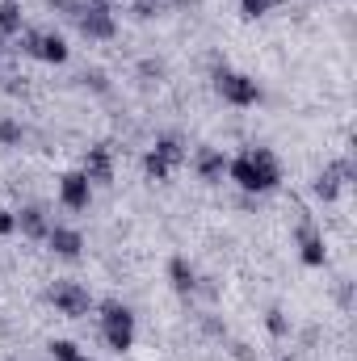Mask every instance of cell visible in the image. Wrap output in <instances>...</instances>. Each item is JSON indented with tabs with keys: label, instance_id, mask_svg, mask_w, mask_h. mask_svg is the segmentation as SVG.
<instances>
[{
	"label": "cell",
	"instance_id": "obj_1",
	"mask_svg": "<svg viewBox=\"0 0 357 361\" xmlns=\"http://www.w3.org/2000/svg\"><path fill=\"white\" fill-rule=\"evenodd\" d=\"M227 177L236 180L244 193H269L282 185V164L269 147H248L236 160H227Z\"/></svg>",
	"mask_w": 357,
	"mask_h": 361
},
{
	"label": "cell",
	"instance_id": "obj_2",
	"mask_svg": "<svg viewBox=\"0 0 357 361\" xmlns=\"http://www.w3.org/2000/svg\"><path fill=\"white\" fill-rule=\"evenodd\" d=\"M101 336H105V345L114 353H131L135 349V315H131V307L105 302L101 307Z\"/></svg>",
	"mask_w": 357,
	"mask_h": 361
},
{
	"label": "cell",
	"instance_id": "obj_3",
	"mask_svg": "<svg viewBox=\"0 0 357 361\" xmlns=\"http://www.w3.org/2000/svg\"><path fill=\"white\" fill-rule=\"evenodd\" d=\"M51 302H55V311H59L63 319H85V315L92 311V294L80 286V281H55Z\"/></svg>",
	"mask_w": 357,
	"mask_h": 361
},
{
	"label": "cell",
	"instance_id": "obj_4",
	"mask_svg": "<svg viewBox=\"0 0 357 361\" xmlns=\"http://www.w3.org/2000/svg\"><path fill=\"white\" fill-rule=\"evenodd\" d=\"M214 85H219V97L227 101V105H257L261 101V89H257V80L253 76H240V72H227V68H219L214 72Z\"/></svg>",
	"mask_w": 357,
	"mask_h": 361
},
{
	"label": "cell",
	"instance_id": "obj_5",
	"mask_svg": "<svg viewBox=\"0 0 357 361\" xmlns=\"http://www.w3.org/2000/svg\"><path fill=\"white\" fill-rule=\"evenodd\" d=\"M25 55L42 63H68V42L59 34H25Z\"/></svg>",
	"mask_w": 357,
	"mask_h": 361
},
{
	"label": "cell",
	"instance_id": "obj_6",
	"mask_svg": "<svg viewBox=\"0 0 357 361\" xmlns=\"http://www.w3.org/2000/svg\"><path fill=\"white\" fill-rule=\"evenodd\" d=\"M59 202H63L68 210H89L92 180L85 177V173H63V180H59Z\"/></svg>",
	"mask_w": 357,
	"mask_h": 361
},
{
	"label": "cell",
	"instance_id": "obj_7",
	"mask_svg": "<svg viewBox=\"0 0 357 361\" xmlns=\"http://www.w3.org/2000/svg\"><path fill=\"white\" fill-rule=\"evenodd\" d=\"M80 30H85L89 38H114L118 21H114V13H109V4H105V0H92L89 13L80 17Z\"/></svg>",
	"mask_w": 357,
	"mask_h": 361
},
{
	"label": "cell",
	"instance_id": "obj_8",
	"mask_svg": "<svg viewBox=\"0 0 357 361\" xmlns=\"http://www.w3.org/2000/svg\"><path fill=\"white\" fill-rule=\"evenodd\" d=\"M92 185H109L114 180V156H109V147L105 143H97L89 147V156H85V169H80Z\"/></svg>",
	"mask_w": 357,
	"mask_h": 361
},
{
	"label": "cell",
	"instance_id": "obj_9",
	"mask_svg": "<svg viewBox=\"0 0 357 361\" xmlns=\"http://www.w3.org/2000/svg\"><path fill=\"white\" fill-rule=\"evenodd\" d=\"M47 244H51L59 257H68V261H76V257L85 252V235H80L76 227H51V231H47Z\"/></svg>",
	"mask_w": 357,
	"mask_h": 361
},
{
	"label": "cell",
	"instance_id": "obj_10",
	"mask_svg": "<svg viewBox=\"0 0 357 361\" xmlns=\"http://www.w3.org/2000/svg\"><path fill=\"white\" fill-rule=\"evenodd\" d=\"M198 177L206 180V185H219V180L227 177V156H223L219 147L198 152Z\"/></svg>",
	"mask_w": 357,
	"mask_h": 361
},
{
	"label": "cell",
	"instance_id": "obj_11",
	"mask_svg": "<svg viewBox=\"0 0 357 361\" xmlns=\"http://www.w3.org/2000/svg\"><path fill=\"white\" fill-rule=\"evenodd\" d=\"M298 248H303V265H307V269H320V265L328 261L324 235H315L311 227H303V235H298Z\"/></svg>",
	"mask_w": 357,
	"mask_h": 361
},
{
	"label": "cell",
	"instance_id": "obj_12",
	"mask_svg": "<svg viewBox=\"0 0 357 361\" xmlns=\"http://www.w3.org/2000/svg\"><path fill=\"white\" fill-rule=\"evenodd\" d=\"M17 231H21V235H30V240H47L51 223H47V214H42L38 206H25V210L17 214Z\"/></svg>",
	"mask_w": 357,
	"mask_h": 361
},
{
	"label": "cell",
	"instance_id": "obj_13",
	"mask_svg": "<svg viewBox=\"0 0 357 361\" xmlns=\"http://www.w3.org/2000/svg\"><path fill=\"white\" fill-rule=\"evenodd\" d=\"M169 281H173L177 294H189V290L198 286V273H193V265H189L185 257H173V261H169Z\"/></svg>",
	"mask_w": 357,
	"mask_h": 361
},
{
	"label": "cell",
	"instance_id": "obj_14",
	"mask_svg": "<svg viewBox=\"0 0 357 361\" xmlns=\"http://www.w3.org/2000/svg\"><path fill=\"white\" fill-rule=\"evenodd\" d=\"M152 152H156V156H160L169 169H177L181 160H185V143H181L177 135H164V139H156V147H152Z\"/></svg>",
	"mask_w": 357,
	"mask_h": 361
},
{
	"label": "cell",
	"instance_id": "obj_15",
	"mask_svg": "<svg viewBox=\"0 0 357 361\" xmlns=\"http://www.w3.org/2000/svg\"><path fill=\"white\" fill-rule=\"evenodd\" d=\"M21 30H25L21 4L17 0H0V34H21Z\"/></svg>",
	"mask_w": 357,
	"mask_h": 361
},
{
	"label": "cell",
	"instance_id": "obj_16",
	"mask_svg": "<svg viewBox=\"0 0 357 361\" xmlns=\"http://www.w3.org/2000/svg\"><path fill=\"white\" fill-rule=\"evenodd\" d=\"M341 185H345V180L337 177V169H324V173L315 177V185H311V189H315V197H320V202H337Z\"/></svg>",
	"mask_w": 357,
	"mask_h": 361
},
{
	"label": "cell",
	"instance_id": "obj_17",
	"mask_svg": "<svg viewBox=\"0 0 357 361\" xmlns=\"http://www.w3.org/2000/svg\"><path fill=\"white\" fill-rule=\"evenodd\" d=\"M21 139H25L21 122H13V118H0V147H17Z\"/></svg>",
	"mask_w": 357,
	"mask_h": 361
},
{
	"label": "cell",
	"instance_id": "obj_18",
	"mask_svg": "<svg viewBox=\"0 0 357 361\" xmlns=\"http://www.w3.org/2000/svg\"><path fill=\"white\" fill-rule=\"evenodd\" d=\"M143 173H147L152 180H169V177H173V169H169L156 152H147V156H143Z\"/></svg>",
	"mask_w": 357,
	"mask_h": 361
},
{
	"label": "cell",
	"instance_id": "obj_19",
	"mask_svg": "<svg viewBox=\"0 0 357 361\" xmlns=\"http://www.w3.org/2000/svg\"><path fill=\"white\" fill-rule=\"evenodd\" d=\"M51 357L55 361H76L80 357V345H72V341H51Z\"/></svg>",
	"mask_w": 357,
	"mask_h": 361
},
{
	"label": "cell",
	"instance_id": "obj_20",
	"mask_svg": "<svg viewBox=\"0 0 357 361\" xmlns=\"http://www.w3.org/2000/svg\"><path fill=\"white\" fill-rule=\"evenodd\" d=\"M277 0H240V8H244V17H265L269 8H273Z\"/></svg>",
	"mask_w": 357,
	"mask_h": 361
},
{
	"label": "cell",
	"instance_id": "obj_21",
	"mask_svg": "<svg viewBox=\"0 0 357 361\" xmlns=\"http://www.w3.org/2000/svg\"><path fill=\"white\" fill-rule=\"evenodd\" d=\"M269 332H273V336H286V332H290V324H286V315H282V311H277V307H273V311H269Z\"/></svg>",
	"mask_w": 357,
	"mask_h": 361
},
{
	"label": "cell",
	"instance_id": "obj_22",
	"mask_svg": "<svg viewBox=\"0 0 357 361\" xmlns=\"http://www.w3.org/2000/svg\"><path fill=\"white\" fill-rule=\"evenodd\" d=\"M17 231V214L13 210H0V235H13Z\"/></svg>",
	"mask_w": 357,
	"mask_h": 361
},
{
	"label": "cell",
	"instance_id": "obj_23",
	"mask_svg": "<svg viewBox=\"0 0 357 361\" xmlns=\"http://www.w3.org/2000/svg\"><path fill=\"white\" fill-rule=\"evenodd\" d=\"M0 55H4V34H0Z\"/></svg>",
	"mask_w": 357,
	"mask_h": 361
},
{
	"label": "cell",
	"instance_id": "obj_24",
	"mask_svg": "<svg viewBox=\"0 0 357 361\" xmlns=\"http://www.w3.org/2000/svg\"><path fill=\"white\" fill-rule=\"evenodd\" d=\"M76 361H89V357H85V353H80V357H76Z\"/></svg>",
	"mask_w": 357,
	"mask_h": 361
},
{
	"label": "cell",
	"instance_id": "obj_25",
	"mask_svg": "<svg viewBox=\"0 0 357 361\" xmlns=\"http://www.w3.org/2000/svg\"><path fill=\"white\" fill-rule=\"evenodd\" d=\"M277 361H290V357H277Z\"/></svg>",
	"mask_w": 357,
	"mask_h": 361
}]
</instances>
